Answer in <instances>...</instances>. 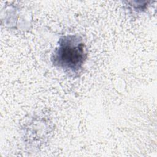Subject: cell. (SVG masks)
Masks as SVG:
<instances>
[{
	"instance_id": "obj_1",
	"label": "cell",
	"mask_w": 157,
	"mask_h": 157,
	"mask_svg": "<svg viewBox=\"0 0 157 157\" xmlns=\"http://www.w3.org/2000/svg\"><path fill=\"white\" fill-rule=\"evenodd\" d=\"M87 58L86 45L77 34H68L59 38L51 56L52 64L64 72L77 75L83 68Z\"/></svg>"
}]
</instances>
